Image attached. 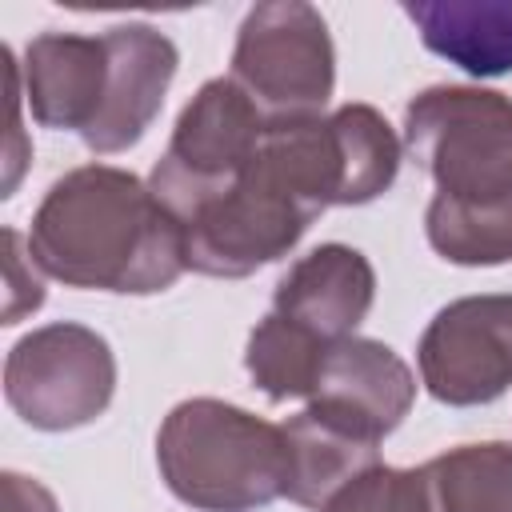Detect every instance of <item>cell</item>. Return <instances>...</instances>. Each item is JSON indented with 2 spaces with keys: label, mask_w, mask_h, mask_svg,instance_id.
<instances>
[{
  "label": "cell",
  "mask_w": 512,
  "mask_h": 512,
  "mask_svg": "<svg viewBox=\"0 0 512 512\" xmlns=\"http://www.w3.org/2000/svg\"><path fill=\"white\" fill-rule=\"evenodd\" d=\"M32 260L72 284L104 292H164L188 268L176 216L124 168L88 164L48 188L28 232Z\"/></svg>",
  "instance_id": "obj_1"
},
{
  "label": "cell",
  "mask_w": 512,
  "mask_h": 512,
  "mask_svg": "<svg viewBox=\"0 0 512 512\" xmlns=\"http://www.w3.org/2000/svg\"><path fill=\"white\" fill-rule=\"evenodd\" d=\"M160 476L200 512H252L284 496V432L224 400H184L156 436Z\"/></svg>",
  "instance_id": "obj_2"
},
{
  "label": "cell",
  "mask_w": 512,
  "mask_h": 512,
  "mask_svg": "<svg viewBox=\"0 0 512 512\" xmlns=\"http://www.w3.org/2000/svg\"><path fill=\"white\" fill-rule=\"evenodd\" d=\"M404 144L436 196L484 208L512 196V100L488 88H428L404 108Z\"/></svg>",
  "instance_id": "obj_3"
},
{
  "label": "cell",
  "mask_w": 512,
  "mask_h": 512,
  "mask_svg": "<svg viewBox=\"0 0 512 512\" xmlns=\"http://www.w3.org/2000/svg\"><path fill=\"white\" fill-rule=\"evenodd\" d=\"M316 216L320 212L260 144L252 164L228 188L180 216L184 260L204 276L236 280L284 256Z\"/></svg>",
  "instance_id": "obj_4"
},
{
  "label": "cell",
  "mask_w": 512,
  "mask_h": 512,
  "mask_svg": "<svg viewBox=\"0 0 512 512\" xmlns=\"http://www.w3.org/2000/svg\"><path fill=\"white\" fill-rule=\"evenodd\" d=\"M332 40L328 24L312 4L280 0L256 4L236 36L232 52V80L256 100V108L276 120H304L320 116L332 96L336 68H332Z\"/></svg>",
  "instance_id": "obj_5"
},
{
  "label": "cell",
  "mask_w": 512,
  "mask_h": 512,
  "mask_svg": "<svg viewBox=\"0 0 512 512\" xmlns=\"http://www.w3.org/2000/svg\"><path fill=\"white\" fill-rule=\"evenodd\" d=\"M264 132L268 116L232 76L208 80L180 112L168 152L152 168V196L180 224L188 208L228 188L252 164V156L264 144Z\"/></svg>",
  "instance_id": "obj_6"
},
{
  "label": "cell",
  "mask_w": 512,
  "mask_h": 512,
  "mask_svg": "<svg viewBox=\"0 0 512 512\" xmlns=\"http://www.w3.org/2000/svg\"><path fill=\"white\" fill-rule=\"evenodd\" d=\"M116 388V360L84 324H48L24 336L4 364V396L44 432H64L96 420Z\"/></svg>",
  "instance_id": "obj_7"
},
{
  "label": "cell",
  "mask_w": 512,
  "mask_h": 512,
  "mask_svg": "<svg viewBox=\"0 0 512 512\" xmlns=\"http://www.w3.org/2000/svg\"><path fill=\"white\" fill-rule=\"evenodd\" d=\"M420 376L444 404H488L512 384V296H468L420 336Z\"/></svg>",
  "instance_id": "obj_8"
},
{
  "label": "cell",
  "mask_w": 512,
  "mask_h": 512,
  "mask_svg": "<svg viewBox=\"0 0 512 512\" xmlns=\"http://www.w3.org/2000/svg\"><path fill=\"white\" fill-rule=\"evenodd\" d=\"M284 496L300 508L324 512L336 492H344L352 480H360L368 468L380 464V440L368 420L308 400L304 412H296L284 428Z\"/></svg>",
  "instance_id": "obj_9"
},
{
  "label": "cell",
  "mask_w": 512,
  "mask_h": 512,
  "mask_svg": "<svg viewBox=\"0 0 512 512\" xmlns=\"http://www.w3.org/2000/svg\"><path fill=\"white\" fill-rule=\"evenodd\" d=\"M108 44V92L96 124L84 132L92 152H124L156 120L164 92L176 76V44L152 24H116Z\"/></svg>",
  "instance_id": "obj_10"
},
{
  "label": "cell",
  "mask_w": 512,
  "mask_h": 512,
  "mask_svg": "<svg viewBox=\"0 0 512 512\" xmlns=\"http://www.w3.org/2000/svg\"><path fill=\"white\" fill-rule=\"evenodd\" d=\"M24 92L32 116L44 128H76L84 136L96 124L108 92L104 36H36L24 52Z\"/></svg>",
  "instance_id": "obj_11"
},
{
  "label": "cell",
  "mask_w": 512,
  "mask_h": 512,
  "mask_svg": "<svg viewBox=\"0 0 512 512\" xmlns=\"http://www.w3.org/2000/svg\"><path fill=\"white\" fill-rule=\"evenodd\" d=\"M376 296L372 264L348 244H320L300 256L276 284V308L312 336L336 344L368 316Z\"/></svg>",
  "instance_id": "obj_12"
},
{
  "label": "cell",
  "mask_w": 512,
  "mask_h": 512,
  "mask_svg": "<svg viewBox=\"0 0 512 512\" xmlns=\"http://www.w3.org/2000/svg\"><path fill=\"white\" fill-rule=\"evenodd\" d=\"M412 396H416V380L388 344L344 336L324 352V364L308 400L344 408L388 436L408 416Z\"/></svg>",
  "instance_id": "obj_13"
},
{
  "label": "cell",
  "mask_w": 512,
  "mask_h": 512,
  "mask_svg": "<svg viewBox=\"0 0 512 512\" xmlns=\"http://www.w3.org/2000/svg\"><path fill=\"white\" fill-rule=\"evenodd\" d=\"M404 12L424 48L468 76L512 72V0H420Z\"/></svg>",
  "instance_id": "obj_14"
},
{
  "label": "cell",
  "mask_w": 512,
  "mask_h": 512,
  "mask_svg": "<svg viewBox=\"0 0 512 512\" xmlns=\"http://www.w3.org/2000/svg\"><path fill=\"white\" fill-rule=\"evenodd\" d=\"M420 472L432 512H512V444H460Z\"/></svg>",
  "instance_id": "obj_15"
},
{
  "label": "cell",
  "mask_w": 512,
  "mask_h": 512,
  "mask_svg": "<svg viewBox=\"0 0 512 512\" xmlns=\"http://www.w3.org/2000/svg\"><path fill=\"white\" fill-rule=\"evenodd\" d=\"M328 348H332L328 340H320L308 328L292 324L288 316L272 312L248 336L244 364L268 400H296V396L308 400Z\"/></svg>",
  "instance_id": "obj_16"
},
{
  "label": "cell",
  "mask_w": 512,
  "mask_h": 512,
  "mask_svg": "<svg viewBox=\"0 0 512 512\" xmlns=\"http://www.w3.org/2000/svg\"><path fill=\"white\" fill-rule=\"evenodd\" d=\"M428 244L452 264H504L512 260V196L464 208L444 196L428 204Z\"/></svg>",
  "instance_id": "obj_17"
},
{
  "label": "cell",
  "mask_w": 512,
  "mask_h": 512,
  "mask_svg": "<svg viewBox=\"0 0 512 512\" xmlns=\"http://www.w3.org/2000/svg\"><path fill=\"white\" fill-rule=\"evenodd\" d=\"M324 512H432L424 472L404 468H368L360 480H352L344 492L332 496Z\"/></svg>",
  "instance_id": "obj_18"
},
{
  "label": "cell",
  "mask_w": 512,
  "mask_h": 512,
  "mask_svg": "<svg viewBox=\"0 0 512 512\" xmlns=\"http://www.w3.org/2000/svg\"><path fill=\"white\" fill-rule=\"evenodd\" d=\"M4 268H8V304H4V324H16L24 312L40 308L44 288L36 276H24V256H20V232L4 228Z\"/></svg>",
  "instance_id": "obj_19"
},
{
  "label": "cell",
  "mask_w": 512,
  "mask_h": 512,
  "mask_svg": "<svg viewBox=\"0 0 512 512\" xmlns=\"http://www.w3.org/2000/svg\"><path fill=\"white\" fill-rule=\"evenodd\" d=\"M4 512H56V500L36 480L8 472L4 476Z\"/></svg>",
  "instance_id": "obj_20"
}]
</instances>
